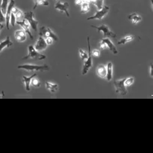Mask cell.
I'll list each match as a JSON object with an SVG mask.
<instances>
[{
  "label": "cell",
  "instance_id": "cb8c5ba5",
  "mask_svg": "<svg viewBox=\"0 0 153 153\" xmlns=\"http://www.w3.org/2000/svg\"><path fill=\"white\" fill-rule=\"evenodd\" d=\"M90 11V3L89 2H84L81 5V13L86 14Z\"/></svg>",
  "mask_w": 153,
  "mask_h": 153
},
{
  "label": "cell",
  "instance_id": "ba28073f",
  "mask_svg": "<svg viewBox=\"0 0 153 153\" xmlns=\"http://www.w3.org/2000/svg\"><path fill=\"white\" fill-rule=\"evenodd\" d=\"M93 28L96 29L98 30L99 33H103L104 37H109V38H116V34L115 33H113L112 31H111L109 29V27H107L105 24H102L100 27H96V26H91Z\"/></svg>",
  "mask_w": 153,
  "mask_h": 153
},
{
  "label": "cell",
  "instance_id": "f1b7e54d",
  "mask_svg": "<svg viewBox=\"0 0 153 153\" xmlns=\"http://www.w3.org/2000/svg\"><path fill=\"white\" fill-rule=\"evenodd\" d=\"M36 77L33 78L31 80V85L33 86V87L39 88L41 86V83H40V81L38 79H36Z\"/></svg>",
  "mask_w": 153,
  "mask_h": 153
},
{
  "label": "cell",
  "instance_id": "4316f807",
  "mask_svg": "<svg viewBox=\"0 0 153 153\" xmlns=\"http://www.w3.org/2000/svg\"><path fill=\"white\" fill-rule=\"evenodd\" d=\"M79 56H80L81 60H82V61H85V60L88 58V54L87 53L83 50V49H81V48L79 49Z\"/></svg>",
  "mask_w": 153,
  "mask_h": 153
},
{
  "label": "cell",
  "instance_id": "2e32d148",
  "mask_svg": "<svg viewBox=\"0 0 153 153\" xmlns=\"http://www.w3.org/2000/svg\"><path fill=\"white\" fill-rule=\"evenodd\" d=\"M36 76H37L36 73H34V74L32 75V76H30V77L26 76H23V82L24 83V86H25V89L27 91H30V85H31L32 79L36 77Z\"/></svg>",
  "mask_w": 153,
  "mask_h": 153
},
{
  "label": "cell",
  "instance_id": "836d02e7",
  "mask_svg": "<svg viewBox=\"0 0 153 153\" xmlns=\"http://www.w3.org/2000/svg\"><path fill=\"white\" fill-rule=\"evenodd\" d=\"M149 73H150V76L152 77L153 76V73H152V63H151L149 66Z\"/></svg>",
  "mask_w": 153,
  "mask_h": 153
},
{
  "label": "cell",
  "instance_id": "e575fe53",
  "mask_svg": "<svg viewBox=\"0 0 153 153\" xmlns=\"http://www.w3.org/2000/svg\"><path fill=\"white\" fill-rule=\"evenodd\" d=\"M3 24H1V23H0V32H1L2 30H3Z\"/></svg>",
  "mask_w": 153,
  "mask_h": 153
},
{
  "label": "cell",
  "instance_id": "e0dca14e",
  "mask_svg": "<svg viewBox=\"0 0 153 153\" xmlns=\"http://www.w3.org/2000/svg\"><path fill=\"white\" fill-rule=\"evenodd\" d=\"M13 45V42L11 41V39H10L9 36L6 37L4 41L0 42V54L2 52V51L5 48H10Z\"/></svg>",
  "mask_w": 153,
  "mask_h": 153
},
{
  "label": "cell",
  "instance_id": "484cf974",
  "mask_svg": "<svg viewBox=\"0 0 153 153\" xmlns=\"http://www.w3.org/2000/svg\"><path fill=\"white\" fill-rule=\"evenodd\" d=\"M8 3H9V0H2V2H1V8H2V12L4 15H5V14H6Z\"/></svg>",
  "mask_w": 153,
  "mask_h": 153
},
{
  "label": "cell",
  "instance_id": "9a60e30c",
  "mask_svg": "<svg viewBox=\"0 0 153 153\" xmlns=\"http://www.w3.org/2000/svg\"><path fill=\"white\" fill-rule=\"evenodd\" d=\"M97 75L101 79H106V66L103 64H100L97 67L96 70Z\"/></svg>",
  "mask_w": 153,
  "mask_h": 153
},
{
  "label": "cell",
  "instance_id": "f546056e",
  "mask_svg": "<svg viewBox=\"0 0 153 153\" xmlns=\"http://www.w3.org/2000/svg\"><path fill=\"white\" fill-rule=\"evenodd\" d=\"M1 2H2V0H0V23H1V24H3V23H5V17L2 12V8H1Z\"/></svg>",
  "mask_w": 153,
  "mask_h": 153
},
{
  "label": "cell",
  "instance_id": "277c9868",
  "mask_svg": "<svg viewBox=\"0 0 153 153\" xmlns=\"http://www.w3.org/2000/svg\"><path fill=\"white\" fill-rule=\"evenodd\" d=\"M24 18L28 21L31 28L34 31H38L39 21H36L35 19V15H34L33 11H27V12L24 13Z\"/></svg>",
  "mask_w": 153,
  "mask_h": 153
},
{
  "label": "cell",
  "instance_id": "d590c367",
  "mask_svg": "<svg viewBox=\"0 0 153 153\" xmlns=\"http://www.w3.org/2000/svg\"><path fill=\"white\" fill-rule=\"evenodd\" d=\"M54 1H56V2H57V1H60V0H54Z\"/></svg>",
  "mask_w": 153,
  "mask_h": 153
},
{
  "label": "cell",
  "instance_id": "603a6c76",
  "mask_svg": "<svg viewBox=\"0 0 153 153\" xmlns=\"http://www.w3.org/2000/svg\"><path fill=\"white\" fill-rule=\"evenodd\" d=\"M49 5L48 0H34V6H33V9L35 10L39 5H45V6H48Z\"/></svg>",
  "mask_w": 153,
  "mask_h": 153
},
{
  "label": "cell",
  "instance_id": "d6986e66",
  "mask_svg": "<svg viewBox=\"0 0 153 153\" xmlns=\"http://www.w3.org/2000/svg\"><path fill=\"white\" fill-rule=\"evenodd\" d=\"M128 18L134 24H137L138 23H140L142 21V18L137 13H132V14H131L128 16Z\"/></svg>",
  "mask_w": 153,
  "mask_h": 153
},
{
  "label": "cell",
  "instance_id": "7c38bea8",
  "mask_svg": "<svg viewBox=\"0 0 153 153\" xmlns=\"http://www.w3.org/2000/svg\"><path fill=\"white\" fill-rule=\"evenodd\" d=\"M47 47H48V45L47 43H46L45 39L39 36V39L37 40L36 42V45L34 46L35 49L36 51H42L45 50V49L47 48Z\"/></svg>",
  "mask_w": 153,
  "mask_h": 153
},
{
  "label": "cell",
  "instance_id": "ac0fdd59",
  "mask_svg": "<svg viewBox=\"0 0 153 153\" xmlns=\"http://www.w3.org/2000/svg\"><path fill=\"white\" fill-rule=\"evenodd\" d=\"M45 87L51 93H56V92L58 91L59 86L58 85L55 83H53V82H45Z\"/></svg>",
  "mask_w": 153,
  "mask_h": 153
},
{
  "label": "cell",
  "instance_id": "9c48e42d",
  "mask_svg": "<svg viewBox=\"0 0 153 153\" xmlns=\"http://www.w3.org/2000/svg\"><path fill=\"white\" fill-rule=\"evenodd\" d=\"M69 3L68 2H57L54 5V8L60 12H64L66 14L67 18H70V14H69Z\"/></svg>",
  "mask_w": 153,
  "mask_h": 153
},
{
  "label": "cell",
  "instance_id": "4dcf8cb0",
  "mask_svg": "<svg viewBox=\"0 0 153 153\" xmlns=\"http://www.w3.org/2000/svg\"><path fill=\"white\" fill-rule=\"evenodd\" d=\"M91 54H92V56H94V57H99L100 54V50H98V49H94V50L91 51Z\"/></svg>",
  "mask_w": 153,
  "mask_h": 153
},
{
  "label": "cell",
  "instance_id": "d6a6232c",
  "mask_svg": "<svg viewBox=\"0 0 153 153\" xmlns=\"http://www.w3.org/2000/svg\"><path fill=\"white\" fill-rule=\"evenodd\" d=\"M45 42H46V43H47L48 45H51L53 43V42H54L53 39L51 38V37H48V38H45Z\"/></svg>",
  "mask_w": 153,
  "mask_h": 153
},
{
  "label": "cell",
  "instance_id": "44dd1931",
  "mask_svg": "<svg viewBox=\"0 0 153 153\" xmlns=\"http://www.w3.org/2000/svg\"><path fill=\"white\" fill-rule=\"evenodd\" d=\"M11 11H12V12L14 14V15H15L16 21H19V20L21 19V18L24 19V12H23L21 10L18 9V8L14 7V8H12V10H11Z\"/></svg>",
  "mask_w": 153,
  "mask_h": 153
},
{
  "label": "cell",
  "instance_id": "4fadbf2b",
  "mask_svg": "<svg viewBox=\"0 0 153 153\" xmlns=\"http://www.w3.org/2000/svg\"><path fill=\"white\" fill-rule=\"evenodd\" d=\"M101 42H104L105 44H106L107 48H109V50L111 51V52H112V54H118V50H117L116 47H115V45L112 43V42L111 41L109 38L106 37V38L103 39L101 40Z\"/></svg>",
  "mask_w": 153,
  "mask_h": 153
},
{
  "label": "cell",
  "instance_id": "52a82bcc",
  "mask_svg": "<svg viewBox=\"0 0 153 153\" xmlns=\"http://www.w3.org/2000/svg\"><path fill=\"white\" fill-rule=\"evenodd\" d=\"M39 36L43 37L44 39L48 38V37H51L52 38L54 41L57 42L58 40V37L57 36L55 33L51 30V28L48 27H42L39 30Z\"/></svg>",
  "mask_w": 153,
  "mask_h": 153
},
{
  "label": "cell",
  "instance_id": "1f68e13d",
  "mask_svg": "<svg viewBox=\"0 0 153 153\" xmlns=\"http://www.w3.org/2000/svg\"><path fill=\"white\" fill-rule=\"evenodd\" d=\"M84 2H89L90 3L91 0H76L75 1V3L78 5H81Z\"/></svg>",
  "mask_w": 153,
  "mask_h": 153
},
{
  "label": "cell",
  "instance_id": "7402d4cb",
  "mask_svg": "<svg viewBox=\"0 0 153 153\" xmlns=\"http://www.w3.org/2000/svg\"><path fill=\"white\" fill-rule=\"evenodd\" d=\"M135 39V37L134 36H125L124 38H122V39L119 40L118 42V45H125L127 43L133 41V40Z\"/></svg>",
  "mask_w": 153,
  "mask_h": 153
},
{
  "label": "cell",
  "instance_id": "ffe728a7",
  "mask_svg": "<svg viewBox=\"0 0 153 153\" xmlns=\"http://www.w3.org/2000/svg\"><path fill=\"white\" fill-rule=\"evenodd\" d=\"M112 73H113V65L112 63L109 62L106 65V79L107 81H111L112 79Z\"/></svg>",
  "mask_w": 153,
  "mask_h": 153
},
{
  "label": "cell",
  "instance_id": "5bb4252c",
  "mask_svg": "<svg viewBox=\"0 0 153 153\" xmlns=\"http://www.w3.org/2000/svg\"><path fill=\"white\" fill-rule=\"evenodd\" d=\"M14 37L19 42H24L27 40V33L24 30H18L14 33Z\"/></svg>",
  "mask_w": 153,
  "mask_h": 153
},
{
  "label": "cell",
  "instance_id": "8992f818",
  "mask_svg": "<svg viewBox=\"0 0 153 153\" xmlns=\"http://www.w3.org/2000/svg\"><path fill=\"white\" fill-rule=\"evenodd\" d=\"M125 78L114 81V87H115V92L118 94L126 95L128 93V91L125 85Z\"/></svg>",
  "mask_w": 153,
  "mask_h": 153
},
{
  "label": "cell",
  "instance_id": "d4e9b609",
  "mask_svg": "<svg viewBox=\"0 0 153 153\" xmlns=\"http://www.w3.org/2000/svg\"><path fill=\"white\" fill-rule=\"evenodd\" d=\"M91 2L93 3L98 10L101 9L104 5V0H91Z\"/></svg>",
  "mask_w": 153,
  "mask_h": 153
},
{
  "label": "cell",
  "instance_id": "5b68a950",
  "mask_svg": "<svg viewBox=\"0 0 153 153\" xmlns=\"http://www.w3.org/2000/svg\"><path fill=\"white\" fill-rule=\"evenodd\" d=\"M109 10H110V8L109 6L103 5V8L97 11L96 13L93 16H91V17L88 18L87 21H91V20H102L109 13Z\"/></svg>",
  "mask_w": 153,
  "mask_h": 153
},
{
  "label": "cell",
  "instance_id": "3957f363",
  "mask_svg": "<svg viewBox=\"0 0 153 153\" xmlns=\"http://www.w3.org/2000/svg\"><path fill=\"white\" fill-rule=\"evenodd\" d=\"M23 60H27V59H36V60H42L46 59V56L44 54H42L36 51L33 45L28 46V54L26 57H23Z\"/></svg>",
  "mask_w": 153,
  "mask_h": 153
},
{
  "label": "cell",
  "instance_id": "83f0119b",
  "mask_svg": "<svg viewBox=\"0 0 153 153\" xmlns=\"http://www.w3.org/2000/svg\"><path fill=\"white\" fill-rule=\"evenodd\" d=\"M134 82V77H128L125 78V87H129V86L132 85Z\"/></svg>",
  "mask_w": 153,
  "mask_h": 153
},
{
  "label": "cell",
  "instance_id": "30bf717a",
  "mask_svg": "<svg viewBox=\"0 0 153 153\" xmlns=\"http://www.w3.org/2000/svg\"><path fill=\"white\" fill-rule=\"evenodd\" d=\"M15 2L14 0H10L9 3H8V8H7L6 14H5V25H6L7 30H9V24H10V18H11V13L12 8L14 7Z\"/></svg>",
  "mask_w": 153,
  "mask_h": 153
},
{
  "label": "cell",
  "instance_id": "8fae6325",
  "mask_svg": "<svg viewBox=\"0 0 153 153\" xmlns=\"http://www.w3.org/2000/svg\"><path fill=\"white\" fill-rule=\"evenodd\" d=\"M16 24H18V25L21 26V28H22L23 30H24V31L26 32V33H27V34L30 36V39H34L33 36L32 35V33H30V24H29V22L27 21V20L24 19H24H23V21H16Z\"/></svg>",
  "mask_w": 153,
  "mask_h": 153
},
{
  "label": "cell",
  "instance_id": "6da1fadb",
  "mask_svg": "<svg viewBox=\"0 0 153 153\" xmlns=\"http://www.w3.org/2000/svg\"><path fill=\"white\" fill-rule=\"evenodd\" d=\"M20 70H24L26 71L31 72V71H48L50 70V67L47 64L45 65H35L30 64V63H26V64L19 65L18 66Z\"/></svg>",
  "mask_w": 153,
  "mask_h": 153
},
{
  "label": "cell",
  "instance_id": "7a4b0ae2",
  "mask_svg": "<svg viewBox=\"0 0 153 153\" xmlns=\"http://www.w3.org/2000/svg\"><path fill=\"white\" fill-rule=\"evenodd\" d=\"M87 42H88V58L85 60V63H84L83 69H82V74L85 75L87 74L88 72L90 70V69H91V67L93 66V61H92V54H91V43H90V37H87Z\"/></svg>",
  "mask_w": 153,
  "mask_h": 153
}]
</instances>
